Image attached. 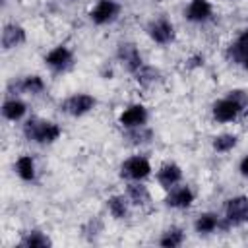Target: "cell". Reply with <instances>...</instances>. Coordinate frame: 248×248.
<instances>
[{
  "label": "cell",
  "instance_id": "6da1fadb",
  "mask_svg": "<svg viewBox=\"0 0 248 248\" xmlns=\"http://www.w3.org/2000/svg\"><path fill=\"white\" fill-rule=\"evenodd\" d=\"M23 134L27 140H33L37 143H52L60 138L62 130L58 124L48 122V120H39V118H31L25 122L23 126Z\"/></svg>",
  "mask_w": 248,
  "mask_h": 248
},
{
  "label": "cell",
  "instance_id": "7a4b0ae2",
  "mask_svg": "<svg viewBox=\"0 0 248 248\" xmlns=\"http://www.w3.org/2000/svg\"><path fill=\"white\" fill-rule=\"evenodd\" d=\"M248 221V198L236 196L231 198L225 205V223L223 227H236Z\"/></svg>",
  "mask_w": 248,
  "mask_h": 248
},
{
  "label": "cell",
  "instance_id": "3957f363",
  "mask_svg": "<svg viewBox=\"0 0 248 248\" xmlns=\"http://www.w3.org/2000/svg\"><path fill=\"white\" fill-rule=\"evenodd\" d=\"M244 107L246 105H242L238 99H234L229 93V97H225V99H221V101H217L213 105V118L217 122H232L242 112Z\"/></svg>",
  "mask_w": 248,
  "mask_h": 248
},
{
  "label": "cell",
  "instance_id": "277c9868",
  "mask_svg": "<svg viewBox=\"0 0 248 248\" xmlns=\"http://www.w3.org/2000/svg\"><path fill=\"white\" fill-rule=\"evenodd\" d=\"M149 172H151V165L141 155H134V157L126 159L120 167V174L130 180H143L149 176Z\"/></svg>",
  "mask_w": 248,
  "mask_h": 248
},
{
  "label": "cell",
  "instance_id": "5b68a950",
  "mask_svg": "<svg viewBox=\"0 0 248 248\" xmlns=\"http://www.w3.org/2000/svg\"><path fill=\"white\" fill-rule=\"evenodd\" d=\"M120 14V4L114 2V0H99L93 10L89 12V17L93 23L97 25H105L112 19H116V16Z\"/></svg>",
  "mask_w": 248,
  "mask_h": 248
},
{
  "label": "cell",
  "instance_id": "8992f818",
  "mask_svg": "<svg viewBox=\"0 0 248 248\" xmlns=\"http://www.w3.org/2000/svg\"><path fill=\"white\" fill-rule=\"evenodd\" d=\"M93 107H95V97H91L87 93L72 95V97H68L62 103V110L68 112V114H72V116H81V114L89 112Z\"/></svg>",
  "mask_w": 248,
  "mask_h": 248
},
{
  "label": "cell",
  "instance_id": "52a82bcc",
  "mask_svg": "<svg viewBox=\"0 0 248 248\" xmlns=\"http://www.w3.org/2000/svg\"><path fill=\"white\" fill-rule=\"evenodd\" d=\"M147 35L155 43L167 45V43H170L174 39V27L167 17H159V19H155V21H151L147 25Z\"/></svg>",
  "mask_w": 248,
  "mask_h": 248
},
{
  "label": "cell",
  "instance_id": "ba28073f",
  "mask_svg": "<svg viewBox=\"0 0 248 248\" xmlns=\"http://www.w3.org/2000/svg\"><path fill=\"white\" fill-rule=\"evenodd\" d=\"M118 60L126 66L128 72L136 74L141 66H143V60H141V54L138 50V46L134 43H120L118 45Z\"/></svg>",
  "mask_w": 248,
  "mask_h": 248
},
{
  "label": "cell",
  "instance_id": "9c48e42d",
  "mask_svg": "<svg viewBox=\"0 0 248 248\" xmlns=\"http://www.w3.org/2000/svg\"><path fill=\"white\" fill-rule=\"evenodd\" d=\"M45 62H46V66H48L50 70H54V72H64V70L72 64V50H70L68 46H64V45L54 46V48L45 56Z\"/></svg>",
  "mask_w": 248,
  "mask_h": 248
},
{
  "label": "cell",
  "instance_id": "30bf717a",
  "mask_svg": "<svg viewBox=\"0 0 248 248\" xmlns=\"http://www.w3.org/2000/svg\"><path fill=\"white\" fill-rule=\"evenodd\" d=\"M147 122V110L143 105H130L122 114H120V124L124 128H141Z\"/></svg>",
  "mask_w": 248,
  "mask_h": 248
},
{
  "label": "cell",
  "instance_id": "8fae6325",
  "mask_svg": "<svg viewBox=\"0 0 248 248\" xmlns=\"http://www.w3.org/2000/svg\"><path fill=\"white\" fill-rule=\"evenodd\" d=\"M25 43V29L17 23H8L4 25V31H2V46L4 50H10V48H16L19 45Z\"/></svg>",
  "mask_w": 248,
  "mask_h": 248
},
{
  "label": "cell",
  "instance_id": "7c38bea8",
  "mask_svg": "<svg viewBox=\"0 0 248 248\" xmlns=\"http://www.w3.org/2000/svg\"><path fill=\"white\" fill-rule=\"evenodd\" d=\"M167 205L170 207H176V209H186L192 205L194 202V192L188 188V186H178V188H170V194L167 196Z\"/></svg>",
  "mask_w": 248,
  "mask_h": 248
},
{
  "label": "cell",
  "instance_id": "4fadbf2b",
  "mask_svg": "<svg viewBox=\"0 0 248 248\" xmlns=\"http://www.w3.org/2000/svg\"><path fill=\"white\" fill-rule=\"evenodd\" d=\"M211 14H213V8H211L209 0H190L188 10H186V17L196 23L207 21L211 17Z\"/></svg>",
  "mask_w": 248,
  "mask_h": 248
},
{
  "label": "cell",
  "instance_id": "5bb4252c",
  "mask_svg": "<svg viewBox=\"0 0 248 248\" xmlns=\"http://www.w3.org/2000/svg\"><path fill=\"white\" fill-rule=\"evenodd\" d=\"M157 180L163 188H172L182 180V170L174 163H167L157 170Z\"/></svg>",
  "mask_w": 248,
  "mask_h": 248
},
{
  "label": "cell",
  "instance_id": "9a60e30c",
  "mask_svg": "<svg viewBox=\"0 0 248 248\" xmlns=\"http://www.w3.org/2000/svg\"><path fill=\"white\" fill-rule=\"evenodd\" d=\"M248 54V27L238 35V39L227 48V58L232 62H242Z\"/></svg>",
  "mask_w": 248,
  "mask_h": 248
},
{
  "label": "cell",
  "instance_id": "2e32d148",
  "mask_svg": "<svg viewBox=\"0 0 248 248\" xmlns=\"http://www.w3.org/2000/svg\"><path fill=\"white\" fill-rule=\"evenodd\" d=\"M25 110H27V107H25V103H21L19 99H8V101L2 105V114H4V118H6V120H12V122L19 120V118L25 114Z\"/></svg>",
  "mask_w": 248,
  "mask_h": 248
},
{
  "label": "cell",
  "instance_id": "e0dca14e",
  "mask_svg": "<svg viewBox=\"0 0 248 248\" xmlns=\"http://www.w3.org/2000/svg\"><path fill=\"white\" fill-rule=\"evenodd\" d=\"M128 198H130V202L134 205H140V207H143V205H147L151 202V194H149L147 186L138 184V182L128 186Z\"/></svg>",
  "mask_w": 248,
  "mask_h": 248
},
{
  "label": "cell",
  "instance_id": "ac0fdd59",
  "mask_svg": "<svg viewBox=\"0 0 248 248\" xmlns=\"http://www.w3.org/2000/svg\"><path fill=\"white\" fill-rule=\"evenodd\" d=\"M219 225H221V221H219V217H217L215 213H202V215L196 219L194 229H196V232H200V234H207V232H213Z\"/></svg>",
  "mask_w": 248,
  "mask_h": 248
},
{
  "label": "cell",
  "instance_id": "d6986e66",
  "mask_svg": "<svg viewBox=\"0 0 248 248\" xmlns=\"http://www.w3.org/2000/svg\"><path fill=\"white\" fill-rule=\"evenodd\" d=\"M19 244L25 246V248H46V246H50L52 242H50V238H48L45 232H41V231H29V232H25V236L19 240Z\"/></svg>",
  "mask_w": 248,
  "mask_h": 248
},
{
  "label": "cell",
  "instance_id": "ffe728a7",
  "mask_svg": "<svg viewBox=\"0 0 248 248\" xmlns=\"http://www.w3.org/2000/svg\"><path fill=\"white\" fill-rule=\"evenodd\" d=\"M16 172L21 180H27V182L35 178V163H33L31 155H21L16 161Z\"/></svg>",
  "mask_w": 248,
  "mask_h": 248
},
{
  "label": "cell",
  "instance_id": "44dd1931",
  "mask_svg": "<svg viewBox=\"0 0 248 248\" xmlns=\"http://www.w3.org/2000/svg\"><path fill=\"white\" fill-rule=\"evenodd\" d=\"M19 91L23 93H31V95H37L45 89V81L41 76H25L17 85H16Z\"/></svg>",
  "mask_w": 248,
  "mask_h": 248
},
{
  "label": "cell",
  "instance_id": "7402d4cb",
  "mask_svg": "<svg viewBox=\"0 0 248 248\" xmlns=\"http://www.w3.org/2000/svg\"><path fill=\"white\" fill-rule=\"evenodd\" d=\"M107 207L114 219H124L128 215V203L124 196H110L107 200Z\"/></svg>",
  "mask_w": 248,
  "mask_h": 248
},
{
  "label": "cell",
  "instance_id": "603a6c76",
  "mask_svg": "<svg viewBox=\"0 0 248 248\" xmlns=\"http://www.w3.org/2000/svg\"><path fill=\"white\" fill-rule=\"evenodd\" d=\"M182 240H184V232H182V229L172 227V229H169V231L163 232L159 244L165 246V248H176V246L182 244Z\"/></svg>",
  "mask_w": 248,
  "mask_h": 248
},
{
  "label": "cell",
  "instance_id": "cb8c5ba5",
  "mask_svg": "<svg viewBox=\"0 0 248 248\" xmlns=\"http://www.w3.org/2000/svg\"><path fill=\"white\" fill-rule=\"evenodd\" d=\"M134 76H136L138 83L143 85V87H149V85H153V83L159 81V72H157L155 68H151V66H145V64H143Z\"/></svg>",
  "mask_w": 248,
  "mask_h": 248
},
{
  "label": "cell",
  "instance_id": "d4e9b609",
  "mask_svg": "<svg viewBox=\"0 0 248 248\" xmlns=\"http://www.w3.org/2000/svg\"><path fill=\"white\" fill-rule=\"evenodd\" d=\"M236 143H238V138L234 134H221V136H215L213 138V149L219 151V153L231 151Z\"/></svg>",
  "mask_w": 248,
  "mask_h": 248
},
{
  "label": "cell",
  "instance_id": "484cf974",
  "mask_svg": "<svg viewBox=\"0 0 248 248\" xmlns=\"http://www.w3.org/2000/svg\"><path fill=\"white\" fill-rule=\"evenodd\" d=\"M188 62H190V64H188V68H196V66H203V56H200V54H198V56H194V58H190Z\"/></svg>",
  "mask_w": 248,
  "mask_h": 248
},
{
  "label": "cell",
  "instance_id": "4316f807",
  "mask_svg": "<svg viewBox=\"0 0 248 248\" xmlns=\"http://www.w3.org/2000/svg\"><path fill=\"white\" fill-rule=\"evenodd\" d=\"M240 172H242V176H246V178H248V155L240 161Z\"/></svg>",
  "mask_w": 248,
  "mask_h": 248
},
{
  "label": "cell",
  "instance_id": "83f0119b",
  "mask_svg": "<svg viewBox=\"0 0 248 248\" xmlns=\"http://www.w3.org/2000/svg\"><path fill=\"white\" fill-rule=\"evenodd\" d=\"M242 66H244V68H246V70H248V54H246V58H244V60H242Z\"/></svg>",
  "mask_w": 248,
  "mask_h": 248
}]
</instances>
